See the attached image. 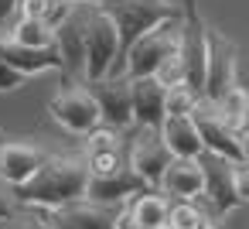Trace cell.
Listing matches in <instances>:
<instances>
[{"label":"cell","mask_w":249,"mask_h":229,"mask_svg":"<svg viewBox=\"0 0 249 229\" xmlns=\"http://www.w3.org/2000/svg\"><path fill=\"white\" fill-rule=\"evenodd\" d=\"M86 185H89V168H86L82 154H48L45 164L35 171V178H28L11 195L24 209L55 212L62 205L82 202L86 198Z\"/></svg>","instance_id":"6da1fadb"},{"label":"cell","mask_w":249,"mask_h":229,"mask_svg":"<svg viewBox=\"0 0 249 229\" xmlns=\"http://www.w3.org/2000/svg\"><path fill=\"white\" fill-rule=\"evenodd\" d=\"M96 7L106 11L109 21H113L116 31H120V62H123L126 48H130L137 38H143V35L154 31L157 24H164V21H171V18H181V14L188 11V7L174 4V0H99ZM120 62H116V69L109 72V79H120Z\"/></svg>","instance_id":"7a4b0ae2"},{"label":"cell","mask_w":249,"mask_h":229,"mask_svg":"<svg viewBox=\"0 0 249 229\" xmlns=\"http://www.w3.org/2000/svg\"><path fill=\"white\" fill-rule=\"evenodd\" d=\"M184 18H188V11H184L181 18H171V21L157 24V28L147 31L143 38H137V41L126 48L123 62H120V79H147V76H154V72L160 69V62L171 58V55L181 48Z\"/></svg>","instance_id":"3957f363"},{"label":"cell","mask_w":249,"mask_h":229,"mask_svg":"<svg viewBox=\"0 0 249 229\" xmlns=\"http://www.w3.org/2000/svg\"><path fill=\"white\" fill-rule=\"evenodd\" d=\"M120 62V31L106 11L86 7V82L109 79Z\"/></svg>","instance_id":"277c9868"},{"label":"cell","mask_w":249,"mask_h":229,"mask_svg":"<svg viewBox=\"0 0 249 229\" xmlns=\"http://www.w3.org/2000/svg\"><path fill=\"white\" fill-rule=\"evenodd\" d=\"M205 41H208V58H205V86H201V99L208 106H218L225 99V93L235 82V45L218 35L215 28H205Z\"/></svg>","instance_id":"5b68a950"},{"label":"cell","mask_w":249,"mask_h":229,"mask_svg":"<svg viewBox=\"0 0 249 229\" xmlns=\"http://www.w3.org/2000/svg\"><path fill=\"white\" fill-rule=\"evenodd\" d=\"M48 113L58 127H65L69 134H79V137H89L92 130H99V110L92 103V96L86 93V86H69L62 93L52 96L48 103Z\"/></svg>","instance_id":"8992f818"},{"label":"cell","mask_w":249,"mask_h":229,"mask_svg":"<svg viewBox=\"0 0 249 229\" xmlns=\"http://www.w3.org/2000/svg\"><path fill=\"white\" fill-rule=\"evenodd\" d=\"M86 93L92 96L99 110V123L106 130H126L133 127V103H130V82L126 79H99L86 82Z\"/></svg>","instance_id":"52a82bcc"},{"label":"cell","mask_w":249,"mask_h":229,"mask_svg":"<svg viewBox=\"0 0 249 229\" xmlns=\"http://www.w3.org/2000/svg\"><path fill=\"white\" fill-rule=\"evenodd\" d=\"M191 123L198 127V137H201L205 154L222 157V161H232V164H239V161H242L239 137H235V134H232V127L218 116V110H215V106H208V103L201 99V103L195 106V113H191Z\"/></svg>","instance_id":"ba28073f"},{"label":"cell","mask_w":249,"mask_h":229,"mask_svg":"<svg viewBox=\"0 0 249 229\" xmlns=\"http://www.w3.org/2000/svg\"><path fill=\"white\" fill-rule=\"evenodd\" d=\"M171 161H174V157H171V151L164 147V140H160L157 130H140V134L133 137L130 151H126V168H130L143 185H150L154 191H157V185H160V178H164V171H167Z\"/></svg>","instance_id":"9c48e42d"},{"label":"cell","mask_w":249,"mask_h":229,"mask_svg":"<svg viewBox=\"0 0 249 229\" xmlns=\"http://www.w3.org/2000/svg\"><path fill=\"white\" fill-rule=\"evenodd\" d=\"M126 209H116V205H99V202H72V205H62L55 212H45V222L48 229H120V219H123Z\"/></svg>","instance_id":"30bf717a"},{"label":"cell","mask_w":249,"mask_h":229,"mask_svg":"<svg viewBox=\"0 0 249 229\" xmlns=\"http://www.w3.org/2000/svg\"><path fill=\"white\" fill-rule=\"evenodd\" d=\"M198 164H201V178H205V185H201V198L218 212V215H225V212H235L242 202H239V195H235V181H232V161H222V157H212V154H201L198 157Z\"/></svg>","instance_id":"8fae6325"},{"label":"cell","mask_w":249,"mask_h":229,"mask_svg":"<svg viewBox=\"0 0 249 229\" xmlns=\"http://www.w3.org/2000/svg\"><path fill=\"white\" fill-rule=\"evenodd\" d=\"M52 48L62 58V72L86 82V7H75V14L55 28Z\"/></svg>","instance_id":"7c38bea8"},{"label":"cell","mask_w":249,"mask_h":229,"mask_svg":"<svg viewBox=\"0 0 249 229\" xmlns=\"http://www.w3.org/2000/svg\"><path fill=\"white\" fill-rule=\"evenodd\" d=\"M181 62H184V86L201 99V86H205V58H208V41H205V28L201 21L188 11L184 18V31H181V48H178Z\"/></svg>","instance_id":"4fadbf2b"},{"label":"cell","mask_w":249,"mask_h":229,"mask_svg":"<svg viewBox=\"0 0 249 229\" xmlns=\"http://www.w3.org/2000/svg\"><path fill=\"white\" fill-rule=\"evenodd\" d=\"M147 191H154V188L143 185L130 168H123L116 174H106V178H89V185H86V198L89 202L116 205V209H126L137 195H147Z\"/></svg>","instance_id":"5bb4252c"},{"label":"cell","mask_w":249,"mask_h":229,"mask_svg":"<svg viewBox=\"0 0 249 229\" xmlns=\"http://www.w3.org/2000/svg\"><path fill=\"white\" fill-rule=\"evenodd\" d=\"M45 157L48 154L41 147H35V144L4 140V144H0V181L11 185V191L21 188L28 178H35V171L45 164Z\"/></svg>","instance_id":"9a60e30c"},{"label":"cell","mask_w":249,"mask_h":229,"mask_svg":"<svg viewBox=\"0 0 249 229\" xmlns=\"http://www.w3.org/2000/svg\"><path fill=\"white\" fill-rule=\"evenodd\" d=\"M86 168H89V178H106V174H116L126 168V154H123V144H120V134L116 130H92L89 134V147H86Z\"/></svg>","instance_id":"2e32d148"},{"label":"cell","mask_w":249,"mask_h":229,"mask_svg":"<svg viewBox=\"0 0 249 229\" xmlns=\"http://www.w3.org/2000/svg\"><path fill=\"white\" fill-rule=\"evenodd\" d=\"M130 82V103H133V123H140V130H160L164 123V96L167 89L147 76V79H126Z\"/></svg>","instance_id":"e0dca14e"},{"label":"cell","mask_w":249,"mask_h":229,"mask_svg":"<svg viewBox=\"0 0 249 229\" xmlns=\"http://www.w3.org/2000/svg\"><path fill=\"white\" fill-rule=\"evenodd\" d=\"M0 62H7L24 79L41 72H62V58L55 48H21L14 41H0Z\"/></svg>","instance_id":"ac0fdd59"},{"label":"cell","mask_w":249,"mask_h":229,"mask_svg":"<svg viewBox=\"0 0 249 229\" xmlns=\"http://www.w3.org/2000/svg\"><path fill=\"white\" fill-rule=\"evenodd\" d=\"M157 134H160V140H164V147L171 151L174 161H198L205 154L198 127L191 123V116H164Z\"/></svg>","instance_id":"d6986e66"},{"label":"cell","mask_w":249,"mask_h":229,"mask_svg":"<svg viewBox=\"0 0 249 229\" xmlns=\"http://www.w3.org/2000/svg\"><path fill=\"white\" fill-rule=\"evenodd\" d=\"M201 185H205V178H201V164L198 161H171L164 178H160V185H157V191L174 195L181 202H198L201 198Z\"/></svg>","instance_id":"ffe728a7"},{"label":"cell","mask_w":249,"mask_h":229,"mask_svg":"<svg viewBox=\"0 0 249 229\" xmlns=\"http://www.w3.org/2000/svg\"><path fill=\"white\" fill-rule=\"evenodd\" d=\"M167 209L171 205L160 191H147V195H137L123 215L130 226H140V229H167Z\"/></svg>","instance_id":"44dd1931"},{"label":"cell","mask_w":249,"mask_h":229,"mask_svg":"<svg viewBox=\"0 0 249 229\" xmlns=\"http://www.w3.org/2000/svg\"><path fill=\"white\" fill-rule=\"evenodd\" d=\"M52 38L55 31L45 24V21H31V18H18L7 31V38H0V41H14L21 48H52Z\"/></svg>","instance_id":"7402d4cb"},{"label":"cell","mask_w":249,"mask_h":229,"mask_svg":"<svg viewBox=\"0 0 249 229\" xmlns=\"http://www.w3.org/2000/svg\"><path fill=\"white\" fill-rule=\"evenodd\" d=\"M205 222H212L195 202H178L167 209V229H201Z\"/></svg>","instance_id":"603a6c76"},{"label":"cell","mask_w":249,"mask_h":229,"mask_svg":"<svg viewBox=\"0 0 249 229\" xmlns=\"http://www.w3.org/2000/svg\"><path fill=\"white\" fill-rule=\"evenodd\" d=\"M198 103H201V99H198L188 86H174V89H167V96H164V113H167V116H191Z\"/></svg>","instance_id":"cb8c5ba5"},{"label":"cell","mask_w":249,"mask_h":229,"mask_svg":"<svg viewBox=\"0 0 249 229\" xmlns=\"http://www.w3.org/2000/svg\"><path fill=\"white\" fill-rule=\"evenodd\" d=\"M246 106H249V93H246L242 86H232V89L225 93V99H222L215 110H218V116H222L229 127H235V123H239V116L246 113Z\"/></svg>","instance_id":"d4e9b609"},{"label":"cell","mask_w":249,"mask_h":229,"mask_svg":"<svg viewBox=\"0 0 249 229\" xmlns=\"http://www.w3.org/2000/svg\"><path fill=\"white\" fill-rule=\"evenodd\" d=\"M154 79L164 86V89H174V86H184V62H181V55L174 52L171 58H164L160 62V69L154 72Z\"/></svg>","instance_id":"484cf974"},{"label":"cell","mask_w":249,"mask_h":229,"mask_svg":"<svg viewBox=\"0 0 249 229\" xmlns=\"http://www.w3.org/2000/svg\"><path fill=\"white\" fill-rule=\"evenodd\" d=\"M232 181H235V195H239V202L246 205V202H249V161H239V164L232 168Z\"/></svg>","instance_id":"4316f807"},{"label":"cell","mask_w":249,"mask_h":229,"mask_svg":"<svg viewBox=\"0 0 249 229\" xmlns=\"http://www.w3.org/2000/svg\"><path fill=\"white\" fill-rule=\"evenodd\" d=\"M24 86V76H18L7 62H0V93H14Z\"/></svg>","instance_id":"83f0119b"},{"label":"cell","mask_w":249,"mask_h":229,"mask_svg":"<svg viewBox=\"0 0 249 229\" xmlns=\"http://www.w3.org/2000/svg\"><path fill=\"white\" fill-rule=\"evenodd\" d=\"M4 229H48V222L38 215H11L4 222Z\"/></svg>","instance_id":"f1b7e54d"},{"label":"cell","mask_w":249,"mask_h":229,"mask_svg":"<svg viewBox=\"0 0 249 229\" xmlns=\"http://www.w3.org/2000/svg\"><path fill=\"white\" fill-rule=\"evenodd\" d=\"M11 215H14V202L7 195H0V222H7Z\"/></svg>","instance_id":"f546056e"},{"label":"cell","mask_w":249,"mask_h":229,"mask_svg":"<svg viewBox=\"0 0 249 229\" xmlns=\"http://www.w3.org/2000/svg\"><path fill=\"white\" fill-rule=\"evenodd\" d=\"M239 147H242V161H249V134L239 137Z\"/></svg>","instance_id":"4dcf8cb0"},{"label":"cell","mask_w":249,"mask_h":229,"mask_svg":"<svg viewBox=\"0 0 249 229\" xmlns=\"http://www.w3.org/2000/svg\"><path fill=\"white\" fill-rule=\"evenodd\" d=\"M201 229H218V226H215V222H205V226H201Z\"/></svg>","instance_id":"1f68e13d"},{"label":"cell","mask_w":249,"mask_h":229,"mask_svg":"<svg viewBox=\"0 0 249 229\" xmlns=\"http://www.w3.org/2000/svg\"><path fill=\"white\" fill-rule=\"evenodd\" d=\"M72 4H79V0H72Z\"/></svg>","instance_id":"d6a6232c"}]
</instances>
